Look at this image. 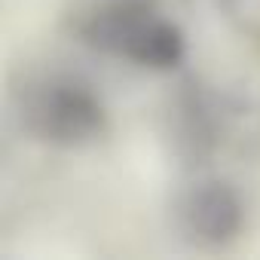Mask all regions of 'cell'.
<instances>
[{
  "instance_id": "4",
  "label": "cell",
  "mask_w": 260,
  "mask_h": 260,
  "mask_svg": "<svg viewBox=\"0 0 260 260\" xmlns=\"http://www.w3.org/2000/svg\"><path fill=\"white\" fill-rule=\"evenodd\" d=\"M223 19L251 40H260V0H214Z\"/></svg>"
},
{
  "instance_id": "1",
  "label": "cell",
  "mask_w": 260,
  "mask_h": 260,
  "mask_svg": "<svg viewBox=\"0 0 260 260\" xmlns=\"http://www.w3.org/2000/svg\"><path fill=\"white\" fill-rule=\"evenodd\" d=\"M80 34L98 52L153 71H172L187 55L181 28L162 19L144 0H113L92 10L83 19Z\"/></svg>"
},
{
  "instance_id": "3",
  "label": "cell",
  "mask_w": 260,
  "mask_h": 260,
  "mask_svg": "<svg viewBox=\"0 0 260 260\" xmlns=\"http://www.w3.org/2000/svg\"><path fill=\"white\" fill-rule=\"evenodd\" d=\"M181 230L202 248H223L236 242L245 223V205L239 193L223 181H202L187 190L178 208Z\"/></svg>"
},
{
  "instance_id": "2",
  "label": "cell",
  "mask_w": 260,
  "mask_h": 260,
  "mask_svg": "<svg viewBox=\"0 0 260 260\" xmlns=\"http://www.w3.org/2000/svg\"><path fill=\"white\" fill-rule=\"evenodd\" d=\"M22 119L40 141L64 150H80L104 138L107 110L101 98L80 80L46 77L25 92Z\"/></svg>"
}]
</instances>
